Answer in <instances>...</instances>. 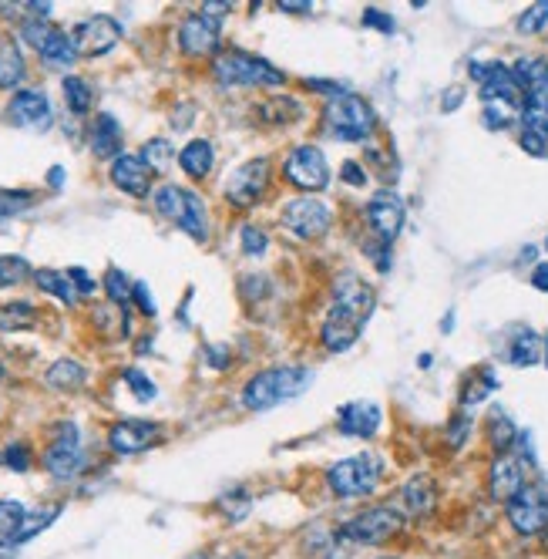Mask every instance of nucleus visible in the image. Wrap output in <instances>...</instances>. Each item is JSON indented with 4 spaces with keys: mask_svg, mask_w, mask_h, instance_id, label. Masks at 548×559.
I'll use <instances>...</instances> for the list:
<instances>
[{
    "mask_svg": "<svg viewBox=\"0 0 548 559\" xmlns=\"http://www.w3.org/2000/svg\"><path fill=\"white\" fill-rule=\"evenodd\" d=\"M212 75H216L222 88H276L286 81L280 68H273L266 58H256V54L246 51L219 54L216 64H212Z\"/></svg>",
    "mask_w": 548,
    "mask_h": 559,
    "instance_id": "nucleus-2",
    "label": "nucleus"
},
{
    "mask_svg": "<svg viewBox=\"0 0 548 559\" xmlns=\"http://www.w3.org/2000/svg\"><path fill=\"white\" fill-rule=\"evenodd\" d=\"M118 38H122V27H118L115 17H108V14L88 17V21H81L71 31L78 58H98V54H108L118 44Z\"/></svg>",
    "mask_w": 548,
    "mask_h": 559,
    "instance_id": "nucleus-11",
    "label": "nucleus"
},
{
    "mask_svg": "<svg viewBox=\"0 0 548 559\" xmlns=\"http://www.w3.org/2000/svg\"><path fill=\"white\" fill-rule=\"evenodd\" d=\"M212 159H216V152H212V145L206 139H192L179 152V166L185 169V176H192V179H206L212 172Z\"/></svg>",
    "mask_w": 548,
    "mask_h": 559,
    "instance_id": "nucleus-26",
    "label": "nucleus"
},
{
    "mask_svg": "<svg viewBox=\"0 0 548 559\" xmlns=\"http://www.w3.org/2000/svg\"><path fill=\"white\" fill-rule=\"evenodd\" d=\"M337 425L347 438H374L380 428V408L374 401H350L337 411Z\"/></svg>",
    "mask_w": 548,
    "mask_h": 559,
    "instance_id": "nucleus-21",
    "label": "nucleus"
},
{
    "mask_svg": "<svg viewBox=\"0 0 548 559\" xmlns=\"http://www.w3.org/2000/svg\"><path fill=\"white\" fill-rule=\"evenodd\" d=\"M340 176H343V182H350V186H367V172L360 169L357 162H343Z\"/></svg>",
    "mask_w": 548,
    "mask_h": 559,
    "instance_id": "nucleus-53",
    "label": "nucleus"
},
{
    "mask_svg": "<svg viewBox=\"0 0 548 559\" xmlns=\"http://www.w3.org/2000/svg\"><path fill=\"white\" fill-rule=\"evenodd\" d=\"M27 509L14 499H0V546H14Z\"/></svg>",
    "mask_w": 548,
    "mask_h": 559,
    "instance_id": "nucleus-33",
    "label": "nucleus"
},
{
    "mask_svg": "<svg viewBox=\"0 0 548 559\" xmlns=\"http://www.w3.org/2000/svg\"><path fill=\"white\" fill-rule=\"evenodd\" d=\"M283 226L293 229L300 240H320L333 226V209L323 199H313V196L290 199L283 206Z\"/></svg>",
    "mask_w": 548,
    "mask_h": 559,
    "instance_id": "nucleus-8",
    "label": "nucleus"
},
{
    "mask_svg": "<svg viewBox=\"0 0 548 559\" xmlns=\"http://www.w3.org/2000/svg\"><path fill=\"white\" fill-rule=\"evenodd\" d=\"M68 277H71V283H74V287H78V293H81V297H85V293H95V280L88 277V270H81V267H71V270H68Z\"/></svg>",
    "mask_w": 548,
    "mask_h": 559,
    "instance_id": "nucleus-52",
    "label": "nucleus"
},
{
    "mask_svg": "<svg viewBox=\"0 0 548 559\" xmlns=\"http://www.w3.org/2000/svg\"><path fill=\"white\" fill-rule=\"evenodd\" d=\"M464 102V91L461 88H451L448 95H444V112H451V108H458Z\"/></svg>",
    "mask_w": 548,
    "mask_h": 559,
    "instance_id": "nucleus-59",
    "label": "nucleus"
},
{
    "mask_svg": "<svg viewBox=\"0 0 548 559\" xmlns=\"http://www.w3.org/2000/svg\"><path fill=\"white\" fill-rule=\"evenodd\" d=\"M269 246V236L259 226H246L243 229V253L246 256H263Z\"/></svg>",
    "mask_w": 548,
    "mask_h": 559,
    "instance_id": "nucleus-47",
    "label": "nucleus"
},
{
    "mask_svg": "<svg viewBox=\"0 0 548 559\" xmlns=\"http://www.w3.org/2000/svg\"><path fill=\"white\" fill-rule=\"evenodd\" d=\"M179 48L189 58H206V54L219 51V21H212L202 11L189 14L179 24Z\"/></svg>",
    "mask_w": 548,
    "mask_h": 559,
    "instance_id": "nucleus-14",
    "label": "nucleus"
},
{
    "mask_svg": "<svg viewBox=\"0 0 548 559\" xmlns=\"http://www.w3.org/2000/svg\"><path fill=\"white\" fill-rule=\"evenodd\" d=\"M468 428H471L468 418L454 421V425H451V445H464V438H468Z\"/></svg>",
    "mask_w": 548,
    "mask_h": 559,
    "instance_id": "nucleus-54",
    "label": "nucleus"
},
{
    "mask_svg": "<svg viewBox=\"0 0 548 559\" xmlns=\"http://www.w3.org/2000/svg\"><path fill=\"white\" fill-rule=\"evenodd\" d=\"M313 381H317V374L310 368H303V364L266 368L246 384L243 401H246V408H253V411H269V408L283 405V401H293V398H300V394H306L313 388Z\"/></svg>",
    "mask_w": 548,
    "mask_h": 559,
    "instance_id": "nucleus-1",
    "label": "nucleus"
},
{
    "mask_svg": "<svg viewBox=\"0 0 548 559\" xmlns=\"http://www.w3.org/2000/svg\"><path fill=\"white\" fill-rule=\"evenodd\" d=\"M0 465H4V469H14V472H27L31 469V448L7 445L4 452H0Z\"/></svg>",
    "mask_w": 548,
    "mask_h": 559,
    "instance_id": "nucleus-43",
    "label": "nucleus"
},
{
    "mask_svg": "<svg viewBox=\"0 0 548 559\" xmlns=\"http://www.w3.org/2000/svg\"><path fill=\"white\" fill-rule=\"evenodd\" d=\"M471 75L481 81V98L485 102H508V105H518V98H522V85H518L515 71L508 68V64H471Z\"/></svg>",
    "mask_w": 548,
    "mask_h": 559,
    "instance_id": "nucleus-13",
    "label": "nucleus"
},
{
    "mask_svg": "<svg viewBox=\"0 0 548 559\" xmlns=\"http://www.w3.org/2000/svg\"><path fill=\"white\" fill-rule=\"evenodd\" d=\"M545 364H548V337H545Z\"/></svg>",
    "mask_w": 548,
    "mask_h": 559,
    "instance_id": "nucleus-62",
    "label": "nucleus"
},
{
    "mask_svg": "<svg viewBox=\"0 0 548 559\" xmlns=\"http://www.w3.org/2000/svg\"><path fill=\"white\" fill-rule=\"evenodd\" d=\"M85 465L88 462H85V452H81L78 428L61 425L58 435H54V442L48 445V452H44V469H48L54 479L68 482L78 472H85Z\"/></svg>",
    "mask_w": 548,
    "mask_h": 559,
    "instance_id": "nucleus-10",
    "label": "nucleus"
},
{
    "mask_svg": "<svg viewBox=\"0 0 548 559\" xmlns=\"http://www.w3.org/2000/svg\"><path fill=\"white\" fill-rule=\"evenodd\" d=\"M532 287L548 293V263H538V267L532 270Z\"/></svg>",
    "mask_w": 548,
    "mask_h": 559,
    "instance_id": "nucleus-55",
    "label": "nucleus"
},
{
    "mask_svg": "<svg viewBox=\"0 0 548 559\" xmlns=\"http://www.w3.org/2000/svg\"><path fill=\"white\" fill-rule=\"evenodd\" d=\"M545 357V341L538 337L535 331H522L508 347V361L515 364V368H532Z\"/></svg>",
    "mask_w": 548,
    "mask_h": 559,
    "instance_id": "nucleus-30",
    "label": "nucleus"
},
{
    "mask_svg": "<svg viewBox=\"0 0 548 559\" xmlns=\"http://www.w3.org/2000/svg\"><path fill=\"white\" fill-rule=\"evenodd\" d=\"M34 283H37V290L51 293V297H58L61 304H68V307L78 304V297H81L68 273H58V270H37L34 273Z\"/></svg>",
    "mask_w": 548,
    "mask_h": 559,
    "instance_id": "nucleus-29",
    "label": "nucleus"
},
{
    "mask_svg": "<svg viewBox=\"0 0 548 559\" xmlns=\"http://www.w3.org/2000/svg\"><path fill=\"white\" fill-rule=\"evenodd\" d=\"M515 78H518V85H522V95L528 88H535L538 81H545L548 78V61L545 58H535V54H528V58H518L515 61Z\"/></svg>",
    "mask_w": 548,
    "mask_h": 559,
    "instance_id": "nucleus-38",
    "label": "nucleus"
},
{
    "mask_svg": "<svg viewBox=\"0 0 548 559\" xmlns=\"http://www.w3.org/2000/svg\"><path fill=\"white\" fill-rule=\"evenodd\" d=\"M24 78V54L14 38L0 34V88H14Z\"/></svg>",
    "mask_w": 548,
    "mask_h": 559,
    "instance_id": "nucleus-27",
    "label": "nucleus"
},
{
    "mask_svg": "<svg viewBox=\"0 0 548 559\" xmlns=\"http://www.w3.org/2000/svg\"><path fill=\"white\" fill-rule=\"evenodd\" d=\"M320 337H323V347L333 354H343L347 347H354L357 344V337H360V324L354 317H347V314H333L323 320V327H320Z\"/></svg>",
    "mask_w": 548,
    "mask_h": 559,
    "instance_id": "nucleus-22",
    "label": "nucleus"
},
{
    "mask_svg": "<svg viewBox=\"0 0 548 559\" xmlns=\"http://www.w3.org/2000/svg\"><path fill=\"white\" fill-rule=\"evenodd\" d=\"M488 435H491V448H495L498 455H505L508 448H512V445L518 442V432H515L512 418H508V415H501V411H495V415H491Z\"/></svg>",
    "mask_w": 548,
    "mask_h": 559,
    "instance_id": "nucleus-39",
    "label": "nucleus"
},
{
    "mask_svg": "<svg viewBox=\"0 0 548 559\" xmlns=\"http://www.w3.org/2000/svg\"><path fill=\"white\" fill-rule=\"evenodd\" d=\"M111 182H115L118 189L128 192V196L142 199L148 196V189H152V172L142 162V155H118L115 162H111Z\"/></svg>",
    "mask_w": 548,
    "mask_h": 559,
    "instance_id": "nucleus-20",
    "label": "nucleus"
},
{
    "mask_svg": "<svg viewBox=\"0 0 548 559\" xmlns=\"http://www.w3.org/2000/svg\"><path fill=\"white\" fill-rule=\"evenodd\" d=\"M333 310L354 317L357 324H364L370 317V310H374V290L360 277H354V273H343V277L333 283Z\"/></svg>",
    "mask_w": 548,
    "mask_h": 559,
    "instance_id": "nucleus-15",
    "label": "nucleus"
},
{
    "mask_svg": "<svg viewBox=\"0 0 548 559\" xmlns=\"http://www.w3.org/2000/svg\"><path fill=\"white\" fill-rule=\"evenodd\" d=\"M159 432H162V428L155 425V421L128 418V421H118V425H111L108 445L115 448L118 455H138V452H145V448H152L155 442H159Z\"/></svg>",
    "mask_w": 548,
    "mask_h": 559,
    "instance_id": "nucleus-18",
    "label": "nucleus"
},
{
    "mask_svg": "<svg viewBox=\"0 0 548 559\" xmlns=\"http://www.w3.org/2000/svg\"><path fill=\"white\" fill-rule=\"evenodd\" d=\"M367 223L380 236V243H394L404 229V203L390 189H380L367 206Z\"/></svg>",
    "mask_w": 548,
    "mask_h": 559,
    "instance_id": "nucleus-16",
    "label": "nucleus"
},
{
    "mask_svg": "<svg viewBox=\"0 0 548 559\" xmlns=\"http://www.w3.org/2000/svg\"><path fill=\"white\" fill-rule=\"evenodd\" d=\"M380 475H384V462H380L377 455H354V458H340V462L330 465L327 485L333 496H340V499H360L377 489Z\"/></svg>",
    "mask_w": 548,
    "mask_h": 559,
    "instance_id": "nucleus-3",
    "label": "nucleus"
},
{
    "mask_svg": "<svg viewBox=\"0 0 548 559\" xmlns=\"http://www.w3.org/2000/svg\"><path fill=\"white\" fill-rule=\"evenodd\" d=\"M31 203H34L31 192H0V219L24 213V209L31 206Z\"/></svg>",
    "mask_w": 548,
    "mask_h": 559,
    "instance_id": "nucleus-44",
    "label": "nucleus"
},
{
    "mask_svg": "<svg viewBox=\"0 0 548 559\" xmlns=\"http://www.w3.org/2000/svg\"><path fill=\"white\" fill-rule=\"evenodd\" d=\"M61 88H64V102H68V108L74 115H88L91 112V98H95V95H91V85L85 78L68 75Z\"/></svg>",
    "mask_w": 548,
    "mask_h": 559,
    "instance_id": "nucleus-37",
    "label": "nucleus"
},
{
    "mask_svg": "<svg viewBox=\"0 0 548 559\" xmlns=\"http://www.w3.org/2000/svg\"><path fill=\"white\" fill-rule=\"evenodd\" d=\"M401 499L411 516H431L434 506H438V489H434V482L427 479V475H417L401 489Z\"/></svg>",
    "mask_w": 548,
    "mask_h": 559,
    "instance_id": "nucleus-24",
    "label": "nucleus"
},
{
    "mask_svg": "<svg viewBox=\"0 0 548 559\" xmlns=\"http://www.w3.org/2000/svg\"><path fill=\"white\" fill-rule=\"evenodd\" d=\"M219 506L229 512V519H246V512H249V496H243V492H239V499H232V492H229V496L219 499Z\"/></svg>",
    "mask_w": 548,
    "mask_h": 559,
    "instance_id": "nucleus-50",
    "label": "nucleus"
},
{
    "mask_svg": "<svg viewBox=\"0 0 548 559\" xmlns=\"http://www.w3.org/2000/svg\"><path fill=\"white\" fill-rule=\"evenodd\" d=\"M323 118H327L330 132L343 142H364L374 132V108L360 95L330 98L327 108H323Z\"/></svg>",
    "mask_w": 548,
    "mask_h": 559,
    "instance_id": "nucleus-4",
    "label": "nucleus"
},
{
    "mask_svg": "<svg viewBox=\"0 0 548 559\" xmlns=\"http://www.w3.org/2000/svg\"><path fill=\"white\" fill-rule=\"evenodd\" d=\"M37 324V310L27 300H11L0 307V331H31Z\"/></svg>",
    "mask_w": 548,
    "mask_h": 559,
    "instance_id": "nucleus-32",
    "label": "nucleus"
},
{
    "mask_svg": "<svg viewBox=\"0 0 548 559\" xmlns=\"http://www.w3.org/2000/svg\"><path fill=\"white\" fill-rule=\"evenodd\" d=\"M189 192L192 189H182V186H159L155 189V209H159V213L169 219V223H175L179 226L182 223V216H185V209H189Z\"/></svg>",
    "mask_w": 548,
    "mask_h": 559,
    "instance_id": "nucleus-28",
    "label": "nucleus"
},
{
    "mask_svg": "<svg viewBox=\"0 0 548 559\" xmlns=\"http://www.w3.org/2000/svg\"><path fill=\"white\" fill-rule=\"evenodd\" d=\"M209 364H212V368H226V364H229L226 347H209Z\"/></svg>",
    "mask_w": 548,
    "mask_h": 559,
    "instance_id": "nucleus-57",
    "label": "nucleus"
},
{
    "mask_svg": "<svg viewBox=\"0 0 548 559\" xmlns=\"http://www.w3.org/2000/svg\"><path fill=\"white\" fill-rule=\"evenodd\" d=\"M545 24H548V4H545V0H542V4H532L522 17H518V31H522V34H538Z\"/></svg>",
    "mask_w": 548,
    "mask_h": 559,
    "instance_id": "nucleus-42",
    "label": "nucleus"
},
{
    "mask_svg": "<svg viewBox=\"0 0 548 559\" xmlns=\"http://www.w3.org/2000/svg\"><path fill=\"white\" fill-rule=\"evenodd\" d=\"M125 384L132 388V394L138 401H152L155 398V384L148 381V374L145 371H138V368H128L125 371Z\"/></svg>",
    "mask_w": 548,
    "mask_h": 559,
    "instance_id": "nucleus-45",
    "label": "nucleus"
},
{
    "mask_svg": "<svg viewBox=\"0 0 548 559\" xmlns=\"http://www.w3.org/2000/svg\"><path fill=\"white\" fill-rule=\"evenodd\" d=\"M522 489H525L522 462H518L515 455H508V452L498 455L495 462H491V469H488V492H491V499L512 502Z\"/></svg>",
    "mask_w": 548,
    "mask_h": 559,
    "instance_id": "nucleus-19",
    "label": "nucleus"
},
{
    "mask_svg": "<svg viewBox=\"0 0 548 559\" xmlns=\"http://www.w3.org/2000/svg\"><path fill=\"white\" fill-rule=\"evenodd\" d=\"M545 250H548V240H545Z\"/></svg>",
    "mask_w": 548,
    "mask_h": 559,
    "instance_id": "nucleus-64",
    "label": "nucleus"
},
{
    "mask_svg": "<svg viewBox=\"0 0 548 559\" xmlns=\"http://www.w3.org/2000/svg\"><path fill=\"white\" fill-rule=\"evenodd\" d=\"M7 118L21 128H34V132H44V128H51V122H54L48 95L37 88L17 91V95L11 98V105H7Z\"/></svg>",
    "mask_w": 548,
    "mask_h": 559,
    "instance_id": "nucleus-17",
    "label": "nucleus"
},
{
    "mask_svg": "<svg viewBox=\"0 0 548 559\" xmlns=\"http://www.w3.org/2000/svg\"><path fill=\"white\" fill-rule=\"evenodd\" d=\"M132 300L138 304V310H142V314H148V317H155V314H159V307H155V300H152V290H148V283H142V280L135 283Z\"/></svg>",
    "mask_w": 548,
    "mask_h": 559,
    "instance_id": "nucleus-48",
    "label": "nucleus"
},
{
    "mask_svg": "<svg viewBox=\"0 0 548 559\" xmlns=\"http://www.w3.org/2000/svg\"><path fill=\"white\" fill-rule=\"evenodd\" d=\"M306 88H310V91H323V95H330V98L350 95L347 85H337V81H323V78H306Z\"/></svg>",
    "mask_w": 548,
    "mask_h": 559,
    "instance_id": "nucleus-51",
    "label": "nucleus"
},
{
    "mask_svg": "<svg viewBox=\"0 0 548 559\" xmlns=\"http://www.w3.org/2000/svg\"><path fill=\"white\" fill-rule=\"evenodd\" d=\"M48 182H51L54 189H58L61 182H64V169H61V166H54V169H51V176H48Z\"/></svg>",
    "mask_w": 548,
    "mask_h": 559,
    "instance_id": "nucleus-60",
    "label": "nucleus"
},
{
    "mask_svg": "<svg viewBox=\"0 0 548 559\" xmlns=\"http://www.w3.org/2000/svg\"><path fill=\"white\" fill-rule=\"evenodd\" d=\"M283 11H290V14H306V11H313V4L310 0H283Z\"/></svg>",
    "mask_w": 548,
    "mask_h": 559,
    "instance_id": "nucleus-58",
    "label": "nucleus"
},
{
    "mask_svg": "<svg viewBox=\"0 0 548 559\" xmlns=\"http://www.w3.org/2000/svg\"><path fill=\"white\" fill-rule=\"evenodd\" d=\"M522 149L528 155H548V118L522 112Z\"/></svg>",
    "mask_w": 548,
    "mask_h": 559,
    "instance_id": "nucleus-31",
    "label": "nucleus"
},
{
    "mask_svg": "<svg viewBox=\"0 0 548 559\" xmlns=\"http://www.w3.org/2000/svg\"><path fill=\"white\" fill-rule=\"evenodd\" d=\"M0 381H4V364H0Z\"/></svg>",
    "mask_w": 548,
    "mask_h": 559,
    "instance_id": "nucleus-63",
    "label": "nucleus"
},
{
    "mask_svg": "<svg viewBox=\"0 0 548 559\" xmlns=\"http://www.w3.org/2000/svg\"><path fill=\"white\" fill-rule=\"evenodd\" d=\"M0 559H11V546H0Z\"/></svg>",
    "mask_w": 548,
    "mask_h": 559,
    "instance_id": "nucleus-61",
    "label": "nucleus"
},
{
    "mask_svg": "<svg viewBox=\"0 0 548 559\" xmlns=\"http://www.w3.org/2000/svg\"><path fill=\"white\" fill-rule=\"evenodd\" d=\"M21 38L37 48V54L44 58V64H51V68H71L74 61H78V51H74V41L71 34L58 31V27H51L48 21H27L21 24Z\"/></svg>",
    "mask_w": 548,
    "mask_h": 559,
    "instance_id": "nucleus-6",
    "label": "nucleus"
},
{
    "mask_svg": "<svg viewBox=\"0 0 548 559\" xmlns=\"http://www.w3.org/2000/svg\"><path fill=\"white\" fill-rule=\"evenodd\" d=\"M118 149H122V125L115 115L101 112L91 125V152L98 159H118Z\"/></svg>",
    "mask_w": 548,
    "mask_h": 559,
    "instance_id": "nucleus-23",
    "label": "nucleus"
},
{
    "mask_svg": "<svg viewBox=\"0 0 548 559\" xmlns=\"http://www.w3.org/2000/svg\"><path fill=\"white\" fill-rule=\"evenodd\" d=\"M401 529H404L401 512L390 509V506H374V509L357 512L350 522H343L340 536L354 539V543H360V546H380V543H387V539H394Z\"/></svg>",
    "mask_w": 548,
    "mask_h": 559,
    "instance_id": "nucleus-5",
    "label": "nucleus"
},
{
    "mask_svg": "<svg viewBox=\"0 0 548 559\" xmlns=\"http://www.w3.org/2000/svg\"><path fill=\"white\" fill-rule=\"evenodd\" d=\"M31 267H27L24 256H0V287H17L31 277Z\"/></svg>",
    "mask_w": 548,
    "mask_h": 559,
    "instance_id": "nucleus-40",
    "label": "nucleus"
},
{
    "mask_svg": "<svg viewBox=\"0 0 548 559\" xmlns=\"http://www.w3.org/2000/svg\"><path fill=\"white\" fill-rule=\"evenodd\" d=\"M44 384H48L51 391H81L85 388V368H81L78 361H71V357H61V361H54L48 374H44Z\"/></svg>",
    "mask_w": 548,
    "mask_h": 559,
    "instance_id": "nucleus-25",
    "label": "nucleus"
},
{
    "mask_svg": "<svg viewBox=\"0 0 548 559\" xmlns=\"http://www.w3.org/2000/svg\"><path fill=\"white\" fill-rule=\"evenodd\" d=\"M364 24L367 27H377L380 34H394V17L384 14V11H377V7H367V11H364Z\"/></svg>",
    "mask_w": 548,
    "mask_h": 559,
    "instance_id": "nucleus-49",
    "label": "nucleus"
},
{
    "mask_svg": "<svg viewBox=\"0 0 548 559\" xmlns=\"http://www.w3.org/2000/svg\"><path fill=\"white\" fill-rule=\"evenodd\" d=\"M505 516H508V526H512L518 536L545 533L548 529V489H542V485H525L512 502H505Z\"/></svg>",
    "mask_w": 548,
    "mask_h": 559,
    "instance_id": "nucleus-7",
    "label": "nucleus"
},
{
    "mask_svg": "<svg viewBox=\"0 0 548 559\" xmlns=\"http://www.w3.org/2000/svg\"><path fill=\"white\" fill-rule=\"evenodd\" d=\"M512 118H515V105L485 102V125L488 128H505V125H512Z\"/></svg>",
    "mask_w": 548,
    "mask_h": 559,
    "instance_id": "nucleus-46",
    "label": "nucleus"
},
{
    "mask_svg": "<svg viewBox=\"0 0 548 559\" xmlns=\"http://www.w3.org/2000/svg\"><path fill=\"white\" fill-rule=\"evenodd\" d=\"M142 162L148 166V172H169L172 169V162H175V149H172V142L169 139H152V142H145V149H142Z\"/></svg>",
    "mask_w": 548,
    "mask_h": 559,
    "instance_id": "nucleus-35",
    "label": "nucleus"
},
{
    "mask_svg": "<svg viewBox=\"0 0 548 559\" xmlns=\"http://www.w3.org/2000/svg\"><path fill=\"white\" fill-rule=\"evenodd\" d=\"M105 290H108L111 304L128 307V300H132L135 283H128V277H125L122 270H108V277H105Z\"/></svg>",
    "mask_w": 548,
    "mask_h": 559,
    "instance_id": "nucleus-41",
    "label": "nucleus"
},
{
    "mask_svg": "<svg viewBox=\"0 0 548 559\" xmlns=\"http://www.w3.org/2000/svg\"><path fill=\"white\" fill-rule=\"evenodd\" d=\"M283 176L290 179L296 189L320 192L330 182L327 155H323L317 145H296V149L286 155V162H283Z\"/></svg>",
    "mask_w": 548,
    "mask_h": 559,
    "instance_id": "nucleus-9",
    "label": "nucleus"
},
{
    "mask_svg": "<svg viewBox=\"0 0 548 559\" xmlns=\"http://www.w3.org/2000/svg\"><path fill=\"white\" fill-rule=\"evenodd\" d=\"M266 186H269V162L253 159V162H246V166H239L226 179V199L232 206L246 209V206L259 203V196L266 192Z\"/></svg>",
    "mask_w": 548,
    "mask_h": 559,
    "instance_id": "nucleus-12",
    "label": "nucleus"
},
{
    "mask_svg": "<svg viewBox=\"0 0 548 559\" xmlns=\"http://www.w3.org/2000/svg\"><path fill=\"white\" fill-rule=\"evenodd\" d=\"M259 112H263L266 122H273V125H290V122H296V118H303V105L296 102V98L280 95V98H273V102H266Z\"/></svg>",
    "mask_w": 548,
    "mask_h": 559,
    "instance_id": "nucleus-36",
    "label": "nucleus"
},
{
    "mask_svg": "<svg viewBox=\"0 0 548 559\" xmlns=\"http://www.w3.org/2000/svg\"><path fill=\"white\" fill-rule=\"evenodd\" d=\"M58 512H61V506H41V509L27 512L24 522H21V533H17V539H14V546L27 543V539H34L37 533H44V529H48L51 522L58 519Z\"/></svg>",
    "mask_w": 548,
    "mask_h": 559,
    "instance_id": "nucleus-34",
    "label": "nucleus"
},
{
    "mask_svg": "<svg viewBox=\"0 0 548 559\" xmlns=\"http://www.w3.org/2000/svg\"><path fill=\"white\" fill-rule=\"evenodd\" d=\"M202 14L212 17V21H219L222 14H229V4H226V0H209V4L202 7Z\"/></svg>",
    "mask_w": 548,
    "mask_h": 559,
    "instance_id": "nucleus-56",
    "label": "nucleus"
}]
</instances>
